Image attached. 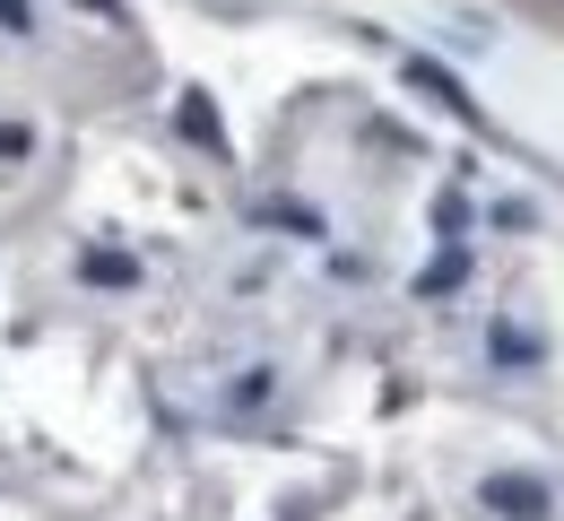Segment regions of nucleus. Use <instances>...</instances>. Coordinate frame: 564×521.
I'll list each match as a JSON object with an SVG mask.
<instances>
[{
  "mask_svg": "<svg viewBox=\"0 0 564 521\" xmlns=\"http://www.w3.org/2000/svg\"><path fill=\"white\" fill-rule=\"evenodd\" d=\"M487 504L503 521H539L547 513V487H539V478H487Z\"/></svg>",
  "mask_w": 564,
  "mask_h": 521,
  "instance_id": "obj_1",
  "label": "nucleus"
},
{
  "mask_svg": "<svg viewBox=\"0 0 564 521\" xmlns=\"http://www.w3.org/2000/svg\"><path fill=\"white\" fill-rule=\"evenodd\" d=\"M409 87H425L434 105H452V113H469V87L443 70V62H409Z\"/></svg>",
  "mask_w": 564,
  "mask_h": 521,
  "instance_id": "obj_2",
  "label": "nucleus"
},
{
  "mask_svg": "<svg viewBox=\"0 0 564 521\" xmlns=\"http://www.w3.org/2000/svg\"><path fill=\"white\" fill-rule=\"evenodd\" d=\"M183 131L200 140L209 156H226V131H217V113H209V96H183Z\"/></svg>",
  "mask_w": 564,
  "mask_h": 521,
  "instance_id": "obj_3",
  "label": "nucleus"
},
{
  "mask_svg": "<svg viewBox=\"0 0 564 521\" xmlns=\"http://www.w3.org/2000/svg\"><path fill=\"white\" fill-rule=\"evenodd\" d=\"M469 279V252H443V261H425V279H417V296H452Z\"/></svg>",
  "mask_w": 564,
  "mask_h": 521,
  "instance_id": "obj_4",
  "label": "nucleus"
},
{
  "mask_svg": "<svg viewBox=\"0 0 564 521\" xmlns=\"http://www.w3.org/2000/svg\"><path fill=\"white\" fill-rule=\"evenodd\" d=\"M87 279H96V287H131V279H140V270H131V261H122V252H87Z\"/></svg>",
  "mask_w": 564,
  "mask_h": 521,
  "instance_id": "obj_5",
  "label": "nucleus"
},
{
  "mask_svg": "<svg viewBox=\"0 0 564 521\" xmlns=\"http://www.w3.org/2000/svg\"><path fill=\"white\" fill-rule=\"evenodd\" d=\"M434 226H443V235H460V226H469V200H460V192H443V200H434Z\"/></svg>",
  "mask_w": 564,
  "mask_h": 521,
  "instance_id": "obj_6",
  "label": "nucleus"
},
{
  "mask_svg": "<svg viewBox=\"0 0 564 521\" xmlns=\"http://www.w3.org/2000/svg\"><path fill=\"white\" fill-rule=\"evenodd\" d=\"M0 26H26V0H0Z\"/></svg>",
  "mask_w": 564,
  "mask_h": 521,
  "instance_id": "obj_7",
  "label": "nucleus"
}]
</instances>
